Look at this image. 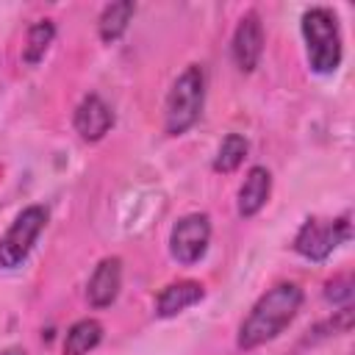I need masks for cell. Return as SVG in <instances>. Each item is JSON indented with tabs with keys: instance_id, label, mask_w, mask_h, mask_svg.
<instances>
[{
	"instance_id": "12",
	"label": "cell",
	"mask_w": 355,
	"mask_h": 355,
	"mask_svg": "<svg viewBox=\"0 0 355 355\" xmlns=\"http://www.w3.org/2000/svg\"><path fill=\"white\" fill-rule=\"evenodd\" d=\"M136 14V3L130 0H116V3H108L100 17H97V33H100V42L103 44H114L116 39L125 36L130 19Z\"/></svg>"
},
{
	"instance_id": "14",
	"label": "cell",
	"mask_w": 355,
	"mask_h": 355,
	"mask_svg": "<svg viewBox=\"0 0 355 355\" xmlns=\"http://www.w3.org/2000/svg\"><path fill=\"white\" fill-rule=\"evenodd\" d=\"M247 153H250V141H247L241 133H227V136L219 141L211 166H214V172H219V175H230V172H236V169L244 164Z\"/></svg>"
},
{
	"instance_id": "11",
	"label": "cell",
	"mask_w": 355,
	"mask_h": 355,
	"mask_svg": "<svg viewBox=\"0 0 355 355\" xmlns=\"http://www.w3.org/2000/svg\"><path fill=\"white\" fill-rule=\"evenodd\" d=\"M269 194H272V172L266 166H250V172L244 175V183L239 186V197H236L239 216L244 219L255 216L266 205Z\"/></svg>"
},
{
	"instance_id": "13",
	"label": "cell",
	"mask_w": 355,
	"mask_h": 355,
	"mask_svg": "<svg viewBox=\"0 0 355 355\" xmlns=\"http://www.w3.org/2000/svg\"><path fill=\"white\" fill-rule=\"evenodd\" d=\"M103 341V324L92 316L78 319L64 333V355H89Z\"/></svg>"
},
{
	"instance_id": "17",
	"label": "cell",
	"mask_w": 355,
	"mask_h": 355,
	"mask_svg": "<svg viewBox=\"0 0 355 355\" xmlns=\"http://www.w3.org/2000/svg\"><path fill=\"white\" fill-rule=\"evenodd\" d=\"M352 275H341V277H333L324 283V300L333 302V305H349L352 300Z\"/></svg>"
},
{
	"instance_id": "4",
	"label": "cell",
	"mask_w": 355,
	"mask_h": 355,
	"mask_svg": "<svg viewBox=\"0 0 355 355\" xmlns=\"http://www.w3.org/2000/svg\"><path fill=\"white\" fill-rule=\"evenodd\" d=\"M352 239V222L349 214H341L336 219H319L311 216L300 225L291 247L297 255H302L305 261L322 263L333 255V250H338L341 244H347Z\"/></svg>"
},
{
	"instance_id": "6",
	"label": "cell",
	"mask_w": 355,
	"mask_h": 355,
	"mask_svg": "<svg viewBox=\"0 0 355 355\" xmlns=\"http://www.w3.org/2000/svg\"><path fill=\"white\" fill-rule=\"evenodd\" d=\"M211 244V216L208 214H186L169 230V255L180 266H194L202 261Z\"/></svg>"
},
{
	"instance_id": "1",
	"label": "cell",
	"mask_w": 355,
	"mask_h": 355,
	"mask_svg": "<svg viewBox=\"0 0 355 355\" xmlns=\"http://www.w3.org/2000/svg\"><path fill=\"white\" fill-rule=\"evenodd\" d=\"M302 302H305V294L297 283H288V280L275 283L255 300L250 313L241 319L239 333H236V347L250 352V349H258L275 341L297 319Z\"/></svg>"
},
{
	"instance_id": "18",
	"label": "cell",
	"mask_w": 355,
	"mask_h": 355,
	"mask_svg": "<svg viewBox=\"0 0 355 355\" xmlns=\"http://www.w3.org/2000/svg\"><path fill=\"white\" fill-rule=\"evenodd\" d=\"M0 355H28L25 349H19V347H8V349H3Z\"/></svg>"
},
{
	"instance_id": "2",
	"label": "cell",
	"mask_w": 355,
	"mask_h": 355,
	"mask_svg": "<svg viewBox=\"0 0 355 355\" xmlns=\"http://www.w3.org/2000/svg\"><path fill=\"white\" fill-rule=\"evenodd\" d=\"M300 31L305 39V53H308V67L316 75H333L341 67L344 58V42H341V28L338 17L327 6H311L300 17Z\"/></svg>"
},
{
	"instance_id": "8",
	"label": "cell",
	"mask_w": 355,
	"mask_h": 355,
	"mask_svg": "<svg viewBox=\"0 0 355 355\" xmlns=\"http://www.w3.org/2000/svg\"><path fill=\"white\" fill-rule=\"evenodd\" d=\"M119 288H122V258L119 255H105L97 261L94 272L89 275V283H86V300L92 308L103 311V308H111L119 297Z\"/></svg>"
},
{
	"instance_id": "3",
	"label": "cell",
	"mask_w": 355,
	"mask_h": 355,
	"mask_svg": "<svg viewBox=\"0 0 355 355\" xmlns=\"http://www.w3.org/2000/svg\"><path fill=\"white\" fill-rule=\"evenodd\" d=\"M202 105H205V69L200 64H189L169 86L164 103V133L183 136L186 130H191L202 114Z\"/></svg>"
},
{
	"instance_id": "15",
	"label": "cell",
	"mask_w": 355,
	"mask_h": 355,
	"mask_svg": "<svg viewBox=\"0 0 355 355\" xmlns=\"http://www.w3.org/2000/svg\"><path fill=\"white\" fill-rule=\"evenodd\" d=\"M53 39H55V25H53V19H39V22H33V25L28 28V36H25V44H22V61H25L28 67H36V64L47 55Z\"/></svg>"
},
{
	"instance_id": "9",
	"label": "cell",
	"mask_w": 355,
	"mask_h": 355,
	"mask_svg": "<svg viewBox=\"0 0 355 355\" xmlns=\"http://www.w3.org/2000/svg\"><path fill=\"white\" fill-rule=\"evenodd\" d=\"M72 128L83 141H100L114 128V111L100 94H86L72 114Z\"/></svg>"
},
{
	"instance_id": "10",
	"label": "cell",
	"mask_w": 355,
	"mask_h": 355,
	"mask_svg": "<svg viewBox=\"0 0 355 355\" xmlns=\"http://www.w3.org/2000/svg\"><path fill=\"white\" fill-rule=\"evenodd\" d=\"M205 300V286L197 280H175L166 283L158 297H155V316L158 319H172L183 311H189L191 305Z\"/></svg>"
},
{
	"instance_id": "16",
	"label": "cell",
	"mask_w": 355,
	"mask_h": 355,
	"mask_svg": "<svg viewBox=\"0 0 355 355\" xmlns=\"http://www.w3.org/2000/svg\"><path fill=\"white\" fill-rule=\"evenodd\" d=\"M352 322H355V311H352V305H341L327 322H322V324L313 327V333L308 336V341H319V338H327V336L349 333V330H352Z\"/></svg>"
},
{
	"instance_id": "7",
	"label": "cell",
	"mask_w": 355,
	"mask_h": 355,
	"mask_svg": "<svg viewBox=\"0 0 355 355\" xmlns=\"http://www.w3.org/2000/svg\"><path fill=\"white\" fill-rule=\"evenodd\" d=\"M263 22L258 17V11H247L236 31H233V39H230V55H233V64L239 67V72H255V67L261 64V55H263Z\"/></svg>"
},
{
	"instance_id": "5",
	"label": "cell",
	"mask_w": 355,
	"mask_h": 355,
	"mask_svg": "<svg viewBox=\"0 0 355 355\" xmlns=\"http://www.w3.org/2000/svg\"><path fill=\"white\" fill-rule=\"evenodd\" d=\"M47 225V208L44 205H28L22 208L8 230L0 236V269H17L31 255L36 239L42 236Z\"/></svg>"
}]
</instances>
